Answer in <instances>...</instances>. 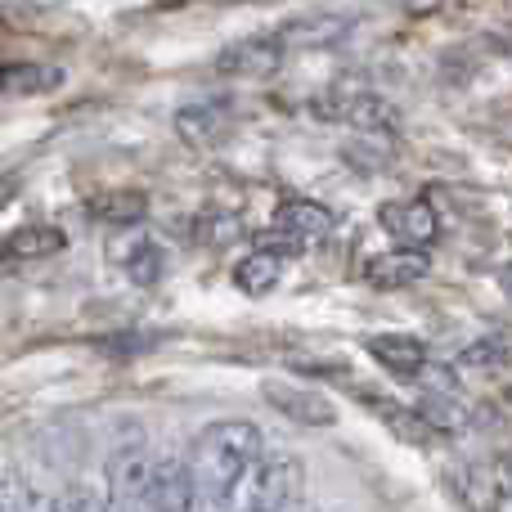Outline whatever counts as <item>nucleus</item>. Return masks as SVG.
Wrapping results in <instances>:
<instances>
[{"instance_id":"nucleus-1","label":"nucleus","mask_w":512,"mask_h":512,"mask_svg":"<svg viewBox=\"0 0 512 512\" xmlns=\"http://www.w3.org/2000/svg\"><path fill=\"white\" fill-rule=\"evenodd\" d=\"M261 450H265L261 427L243 423V418H225V423H212L194 436L185 463L207 512H216L230 499V490L248 477V468L261 459Z\"/></svg>"},{"instance_id":"nucleus-2","label":"nucleus","mask_w":512,"mask_h":512,"mask_svg":"<svg viewBox=\"0 0 512 512\" xmlns=\"http://www.w3.org/2000/svg\"><path fill=\"white\" fill-rule=\"evenodd\" d=\"M301 490H306V463L292 450H261L248 477L216 512H288L301 504Z\"/></svg>"},{"instance_id":"nucleus-3","label":"nucleus","mask_w":512,"mask_h":512,"mask_svg":"<svg viewBox=\"0 0 512 512\" xmlns=\"http://www.w3.org/2000/svg\"><path fill=\"white\" fill-rule=\"evenodd\" d=\"M104 512H158L153 508V454L117 450L108 459Z\"/></svg>"},{"instance_id":"nucleus-4","label":"nucleus","mask_w":512,"mask_h":512,"mask_svg":"<svg viewBox=\"0 0 512 512\" xmlns=\"http://www.w3.org/2000/svg\"><path fill=\"white\" fill-rule=\"evenodd\" d=\"M315 113L328 122H346L355 131L369 135H396L400 131V113L391 99L373 95V90H328L315 99Z\"/></svg>"},{"instance_id":"nucleus-5","label":"nucleus","mask_w":512,"mask_h":512,"mask_svg":"<svg viewBox=\"0 0 512 512\" xmlns=\"http://www.w3.org/2000/svg\"><path fill=\"white\" fill-rule=\"evenodd\" d=\"M261 400L270 409H279V414L297 427H333L337 423V405L319 387H306V382L270 378V382H261Z\"/></svg>"},{"instance_id":"nucleus-6","label":"nucleus","mask_w":512,"mask_h":512,"mask_svg":"<svg viewBox=\"0 0 512 512\" xmlns=\"http://www.w3.org/2000/svg\"><path fill=\"white\" fill-rule=\"evenodd\" d=\"M288 50H283L279 32H256V36H243V41L225 45L216 54V72L225 77H243V81H261V77H274L283 68Z\"/></svg>"},{"instance_id":"nucleus-7","label":"nucleus","mask_w":512,"mask_h":512,"mask_svg":"<svg viewBox=\"0 0 512 512\" xmlns=\"http://www.w3.org/2000/svg\"><path fill=\"white\" fill-rule=\"evenodd\" d=\"M355 18L351 14H337V9H310V14H292L283 18L274 32H279L283 50L301 54V50H328V45H342L351 36Z\"/></svg>"},{"instance_id":"nucleus-8","label":"nucleus","mask_w":512,"mask_h":512,"mask_svg":"<svg viewBox=\"0 0 512 512\" xmlns=\"http://www.w3.org/2000/svg\"><path fill=\"white\" fill-rule=\"evenodd\" d=\"M378 225L391 234V239H400V248H427V243L436 239V230H441L436 212L423 203V198H391V203H382Z\"/></svg>"},{"instance_id":"nucleus-9","label":"nucleus","mask_w":512,"mask_h":512,"mask_svg":"<svg viewBox=\"0 0 512 512\" xmlns=\"http://www.w3.org/2000/svg\"><path fill=\"white\" fill-rule=\"evenodd\" d=\"M153 508L158 512H207L185 459H153Z\"/></svg>"},{"instance_id":"nucleus-10","label":"nucleus","mask_w":512,"mask_h":512,"mask_svg":"<svg viewBox=\"0 0 512 512\" xmlns=\"http://www.w3.org/2000/svg\"><path fill=\"white\" fill-rule=\"evenodd\" d=\"M360 405L369 409L387 432H396L405 445H436L441 441V432H436L414 405H400V400H391V396H373V391H360Z\"/></svg>"},{"instance_id":"nucleus-11","label":"nucleus","mask_w":512,"mask_h":512,"mask_svg":"<svg viewBox=\"0 0 512 512\" xmlns=\"http://www.w3.org/2000/svg\"><path fill=\"white\" fill-rule=\"evenodd\" d=\"M364 274H369V283L382 292L414 288V283H423L427 274H432V256H427V248H391V252L373 256Z\"/></svg>"},{"instance_id":"nucleus-12","label":"nucleus","mask_w":512,"mask_h":512,"mask_svg":"<svg viewBox=\"0 0 512 512\" xmlns=\"http://www.w3.org/2000/svg\"><path fill=\"white\" fill-rule=\"evenodd\" d=\"M333 225H337L333 207L315 203V198H288V203L274 207V230L292 234V239H301V243L328 239V234H333Z\"/></svg>"},{"instance_id":"nucleus-13","label":"nucleus","mask_w":512,"mask_h":512,"mask_svg":"<svg viewBox=\"0 0 512 512\" xmlns=\"http://www.w3.org/2000/svg\"><path fill=\"white\" fill-rule=\"evenodd\" d=\"M364 351L382 364L387 373L396 378H418L427 369V342L423 337H409V333H378L364 342Z\"/></svg>"},{"instance_id":"nucleus-14","label":"nucleus","mask_w":512,"mask_h":512,"mask_svg":"<svg viewBox=\"0 0 512 512\" xmlns=\"http://www.w3.org/2000/svg\"><path fill=\"white\" fill-rule=\"evenodd\" d=\"M54 86H63V68H59V63H36V59L0 63V95L32 99V95H50Z\"/></svg>"},{"instance_id":"nucleus-15","label":"nucleus","mask_w":512,"mask_h":512,"mask_svg":"<svg viewBox=\"0 0 512 512\" xmlns=\"http://www.w3.org/2000/svg\"><path fill=\"white\" fill-rule=\"evenodd\" d=\"M176 135L189 149H216L230 135V113L221 104H194L176 113Z\"/></svg>"},{"instance_id":"nucleus-16","label":"nucleus","mask_w":512,"mask_h":512,"mask_svg":"<svg viewBox=\"0 0 512 512\" xmlns=\"http://www.w3.org/2000/svg\"><path fill=\"white\" fill-rule=\"evenodd\" d=\"M68 248V234L54 225H27V230L0 234V261H45Z\"/></svg>"},{"instance_id":"nucleus-17","label":"nucleus","mask_w":512,"mask_h":512,"mask_svg":"<svg viewBox=\"0 0 512 512\" xmlns=\"http://www.w3.org/2000/svg\"><path fill=\"white\" fill-rule=\"evenodd\" d=\"M283 279V256L270 252V248H256L248 252L239 265H234V288L248 292V297H265V292H274Z\"/></svg>"},{"instance_id":"nucleus-18","label":"nucleus","mask_w":512,"mask_h":512,"mask_svg":"<svg viewBox=\"0 0 512 512\" xmlns=\"http://www.w3.org/2000/svg\"><path fill=\"white\" fill-rule=\"evenodd\" d=\"M414 409H418V414H423L441 436L468 432V423H472V409L463 405V400L454 396V391H423Z\"/></svg>"},{"instance_id":"nucleus-19","label":"nucleus","mask_w":512,"mask_h":512,"mask_svg":"<svg viewBox=\"0 0 512 512\" xmlns=\"http://www.w3.org/2000/svg\"><path fill=\"white\" fill-rule=\"evenodd\" d=\"M144 212H149V198L135 194V189H117V194L90 198V216L104 225H135Z\"/></svg>"},{"instance_id":"nucleus-20","label":"nucleus","mask_w":512,"mask_h":512,"mask_svg":"<svg viewBox=\"0 0 512 512\" xmlns=\"http://www.w3.org/2000/svg\"><path fill=\"white\" fill-rule=\"evenodd\" d=\"M122 265H126V279L140 283V288H153L167 274V256H162V248L153 239H135L131 252L122 256Z\"/></svg>"},{"instance_id":"nucleus-21","label":"nucleus","mask_w":512,"mask_h":512,"mask_svg":"<svg viewBox=\"0 0 512 512\" xmlns=\"http://www.w3.org/2000/svg\"><path fill=\"white\" fill-rule=\"evenodd\" d=\"M198 239L212 243V248H225V243L243 239V221H239V216H216V212H207L203 221H198Z\"/></svg>"},{"instance_id":"nucleus-22","label":"nucleus","mask_w":512,"mask_h":512,"mask_svg":"<svg viewBox=\"0 0 512 512\" xmlns=\"http://www.w3.org/2000/svg\"><path fill=\"white\" fill-rule=\"evenodd\" d=\"M0 512H41V499L23 477H0Z\"/></svg>"},{"instance_id":"nucleus-23","label":"nucleus","mask_w":512,"mask_h":512,"mask_svg":"<svg viewBox=\"0 0 512 512\" xmlns=\"http://www.w3.org/2000/svg\"><path fill=\"white\" fill-rule=\"evenodd\" d=\"M50 512H104V499H95L90 490L72 486V490H63V495L54 499Z\"/></svg>"},{"instance_id":"nucleus-24","label":"nucleus","mask_w":512,"mask_h":512,"mask_svg":"<svg viewBox=\"0 0 512 512\" xmlns=\"http://www.w3.org/2000/svg\"><path fill=\"white\" fill-rule=\"evenodd\" d=\"M495 283H499V292L512 301V261L508 265H499V274H495Z\"/></svg>"},{"instance_id":"nucleus-25","label":"nucleus","mask_w":512,"mask_h":512,"mask_svg":"<svg viewBox=\"0 0 512 512\" xmlns=\"http://www.w3.org/2000/svg\"><path fill=\"white\" fill-rule=\"evenodd\" d=\"M288 512H306V508H301V504H297V508H288Z\"/></svg>"}]
</instances>
